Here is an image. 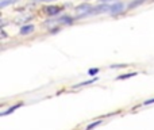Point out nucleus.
<instances>
[{"instance_id":"nucleus-1","label":"nucleus","mask_w":154,"mask_h":130,"mask_svg":"<svg viewBox=\"0 0 154 130\" xmlns=\"http://www.w3.org/2000/svg\"><path fill=\"white\" fill-rule=\"evenodd\" d=\"M91 10H92L91 4H88V3H82V4L77 5L75 11H76L77 16H88V14L91 12Z\"/></svg>"},{"instance_id":"nucleus-2","label":"nucleus","mask_w":154,"mask_h":130,"mask_svg":"<svg viewBox=\"0 0 154 130\" xmlns=\"http://www.w3.org/2000/svg\"><path fill=\"white\" fill-rule=\"evenodd\" d=\"M125 11V3L123 2H116L114 4L109 5V11L108 12L111 15H118V14H122Z\"/></svg>"},{"instance_id":"nucleus-3","label":"nucleus","mask_w":154,"mask_h":130,"mask_svg":"<svg viewBox=\"0 0 154 130\" xmlns=\"http://www.w3.org/2000/svg\"><path fill=\"white\" fill-rule=\"evenodd\" d=\"M61 8L57 7V5H49V7H45L43 8V12L49 16H54V15H58Z\"/></svg>"},{"instance_id":"nucleus-4","label":"nucleus","mask_w":154,"mask_h":130,"mask_svg":"<svg viewBox=\"0 0 154 130\" xmlns=\"http://www.w3.org/2000/svg\"><path fill=\"white\" fill-rule=\"evenodd\" d=\"M32 31H34V26H32V24H26V26H22V29H20L22 35H27Z\"/></svg>"},{"instance_id":"nucleus-5","label":"nucleus","mask_w":154,"mask_h":130,"mask_svg":"<svg viewBox=\"0 0 154 130\" xmlns=\"http://www.w3.org/2000/svg\"><path fill=\"white\" fill-rule=\"evenodd\" d=\"M143 3H145V0H134V2H131L130 4H128V8H130V10H133V8L138 7V5L143 4Z\"/></svg>"},{"instance_id":"nucleus-6","label":"nucleus","mask_w":154,"mask_h":130,"mask_svg":"<svg viewBox=\"0 0 154 130\" xmlns=\"http://www.w3.org/2000/svg\"><path fill=\"white\" fill-rule=\"evenodd\" d=\"M95 81H97V77H95V79H92V80H88V81H82V83H80V84L75 85V88H80V87H84V85L92 84V83H95Z\"/></svg>"},{"instance_id":"nucleus-7","label":"nucleus","mask_w":154,"mask_h":130,"mask_svg":"<svg viewBox=\"0 0 154 130\" xmlns=\"http://www.w3.org/2000/svg\"><path fill=\"white\" fill-rule=\"evenodd\" d=\"M60 23H64V24H72L73 23V19L70 18V16H64V18L60 19Z\"/></svg>"},{"instance_id":"nucleus-8","label":"nucleus","mask_w":154,"mask_h":130,"mask_svg":"<svg viewBox=\"0 0 154 130\" xmlns=\"http://www.w3.org/2000/svg\"><path fill=\"white\" fill-rule=\"evenodd\" d=\"M133 76H137V72H133V73H127V75H122V76H119L116 80H122V79H128V77H133Z\"/></svg>"},{"instance_id":"nucleus-9","label":"nucleus","mask_w":154,"mask_h":130,"mask_svg":"<svg viewBox=\"0 0 154 130\" xmlns=\"http://www.w3.org/2000/svg\"><path fill=\"white\" fill-rule=\"evenodd\" d=\"M15 2H16V0H3V2L0 3V7L4 8L7 4H12V3H15Z\"/></svg>"},{"instance_id":"nucleus-10","label":"nucleus","mask_w":154,"mask_h":130,"mask_svg":"<svg viewBox=\"0 0 154 130\" xmlns=\"http://www.w3.org/2000/svg\"><path fill=\"white\" fill-rule=\"evenodd\" d=\"M100 123H101V121H96V122H92L91 125H88V126H87V130H92L93 128H96L97 125H100Z\"/></svg>"},{"instance_id":"nucleus-11","label":"nucleus","mask_w":154,"mask_h":130,"mask_svg":"<svg viewBox=\"0 0 154 130\" xmlns=\"http://www.w3.org/2000/svg\"><path fill=\"white\" fill-rule=\"evenodd\" d=\"M20 106V104H16V106H12L11 107L10 110H8V111H4V113H2V115H7V114H10V113H12V111H15L16 109H18V107Z\"/></svg>"},{"instance_id":"nucleus-12","label":"nucleus","mask_w":154,"mask_h":130,"mask_svg":"<svg viewBox=\"0 0 154 130\" xmlns=\"http://www.w3.org/2000/svg\"><path fill=\"white\" fill-rule=\"evenodd\" d=\"M99 71H100L99 68H92V69H89V71H88V75H91V76H92V75L99 73Z\"/></svg>"},{"instance_id":"nucleus-13","label":"nucleus","mask_w":154,"mask_h":130,"mask_svg":"<svg viewBox=\"0 0 154 130\" xmlns=\"http://www.w3.org/2000/svg\"><path fill=\"white\" fill-rule=\"evenodd\" d=\"M112 2H119V0H99V3H100V4H108V3H112Z\"/></svg>"},{"instance_id":"nucleus-14","label":"nucleus","mask_w":154,"mask_h":130,"mask_svg":"<svg viewBox=\"0 0 154 130\" xmlns=\"http://www.w3.org/2000/svg\"><path fill=\"white\" fill-rule=\"evenodd\" d=\"M153 103H154V98L153 99H149V100H146L143 104H146V106H147V104H153Z\"/></svg>"},{"instance_id":"nucleus-15","label":"nucleus","mask_w":154,"mask_h":130,"mask_svg":"<svg viewBox=\"0 0 154 130\" xmlns=\"http://www.w3.org/2000/svg\"><path fill=\"white\" fill-rule=\"evenodd\" d=\"M39 2H43V3H49V2H54V0H39Z\"/></svg>"}]
</instances>
